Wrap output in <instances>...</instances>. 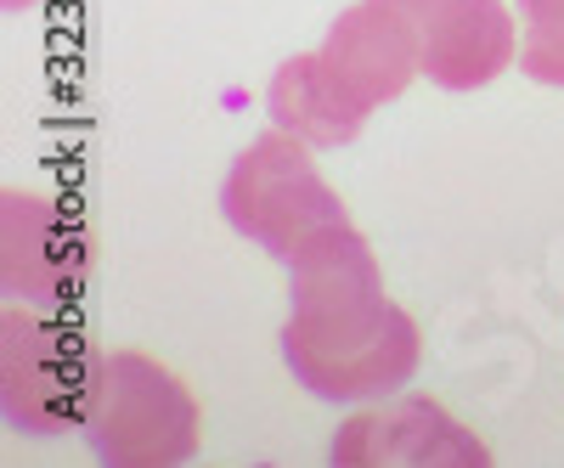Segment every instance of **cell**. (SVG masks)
<instances>
[{"label":"cell","mask_w":564,"mask_h":468,"mask_svg":"<svg viewBox=\"0 0 564 468\" xmlns=\"http://www.w3.org/2000/svg\"><path fill=\"white\" fill-rule=\"evenodd\" d=\"M520 68L536 85H564V0H520Z\"/></svg>","instance_id":"cell-10"},{"label":"cell","mask_w":564,"mask_h":468,"mask_svg":"<svg viewBox=\"0 0 564 468\" xmlns=\"http://www.w3.org/2000/svg\"><path fill=\"white\" fill-rule=\"evenodd\" d=\"M271 119L282 130H294L311 148H345L361 135L367 113L339 90V79L327 74L322 52H300L276 68L271 79Z\"/></svg>","instance_id":"cell-9"},{"label":"cell","mask_w":564,"mask_h":468,"mask_svg":"<svg viewBox=\"0 0 564 468\" xmlns=\"http://www.w3.org/2000/svg\"><path fill=\"white\" fill-rule=\"evenodd\" d=\"M226 220L271 249L276 260H294L316 238H327L334 226H350L339 193L316 175L311 142H300L294 130H265L260 142L243 148V159L231 164L226 193H220Z\"/></svg>","instance_id":"cell-3"},{"label":"cell","mask_w":564,"mask_h":468,"mask_svg":"<svg viewBox=\"0 0 564 468\" xmlns=\"http://www.w3.org/2000/svg\"><path fill=\"white\" fill-rule=\"evenodd\" d=\"M79 429L113 468H170L198 451V401L175 372L141 350L90 356Z\"/></svg>","instance_id":"cell-2"},{"label":"cell","mask_w":564,"mask_h":468,"mask_svg":"<svg viewBox=\"0 0 564 468\" xmlns=\"http://www.w3.org/2000/svg\"><path fill=\"white\" fill-rule=\"evenodd\" d=\"M289 265V322H282V361L322 401H384L401 390L417 361V322L384 294L379 260L361 226H334L300 249Z\"/></svg>","instance_id":"cell-1"},{"label":"cell","mask_w":564,"mask_h":468,"mask_svg":"<svg viewBox=\"0 0 564 468\" xmlns=\"http://www.w3.org/2000/svg\"><path fill=\"white\" fill-rule=\"evenodd\" d=\"M90 265L85 226L40 193H12L0 198V283L7 294L29 305H63L79 294Z\"/></svg>","instance_id":"cell-6"},{"label":"cell","mask_w":564,"mask_h":468,"mask_svg":"<svg viewBox=\"0 0 564 468\" xmlns=\"http://www.w3.org/2000/svg\"><path fill=\"white\" fill-rule=\"evenodd\" d=\"M417 40V68L441 90H480L520 52L502 0H390Z\"/></svg>","instance_id":"cell-5"},{"label":"cell","mask_w":564,"mask_h":468,"mask_svg":"<svg viewBox=\"0 0 564 468\" xmlns=\"http://www.w3.org/2000/svg\"><path fill=\"white\" fill-rule=\"evenodd\" d=\"M334 462L345 468H372V462H446V468H486L491 451L480 446V435L457 424V417L430 401V395H401V401H379L356 417H345V429L334 440Z\"/></svg>","instance_id":"cell-7"},{"label":"cell","mask_w":564,"mask_h":468,"mask_svg":"<svg viewBox=\"0 0 564 468\" xmlns=\"http://www.w3.org/2000/svg\"><path fill=\"white\" fill-rule=\"evenodd\" d=\"M85 379L90 350L68 334L57 316L23 305H7L0 316V395L7 417L23 435H63L85 417Z\"/></svg>","instance_id":"cell-4"},{"label":"cell","mask_w":564,"mask_h":468,"mask_svg":"<svg viewBox=\"0 0 564 468\" xmlns=\"http://www.w3.org/2000/svg\"><path fill=\"white\" fill-rule=\"evenodd\" d=\"M327 74L339 79V90L361 108H384L423 74L417 68V40L406 29V18L390 0H356L350 12H339V23L327 29V40L316 45Z\"/></svg>","instance_id":"cell-8"}]
</instances>
